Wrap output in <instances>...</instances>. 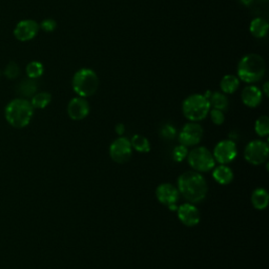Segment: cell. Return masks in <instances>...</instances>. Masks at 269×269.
I'll use <instances>...</instances> for the list:
<instances>
[{
    "label": "cell",
    "mask_w": 269,
    "mask_h": 269,
    "mask_svg": "<svg viewBox=\"0 0 269 269\" xmlns=\"http://www.w3.org/2000/svg\"><path fill=\"white\" fill-rule=\"evenodd\" d=\"M177 188L183 198L192 204L202 202L208 192L205 178L194 170L185 172L179 176Z\"/></svg>",
    "instance_id": "1"
},
{
    "label": "cell",
    "mask_w": 269,
    "mask_h": 269,
    "mask_svg": "<svg viewBox=\"0 0 269 269\" xmlns=\"http://www.w3.org/2000/svg\"><path fill=\"white\" fill-rule=\"evenodd\" d=\"M34 115V107L31 102L23 98L14 99L8 103L5 110L7 121L13 128L22 129L30 124Z\"/></svg>",
    "instance_id": "2"
},
{
    "label": "cell",
    "mask_w": 269,
    "mask_h": 269,
    "mask_svg": "<svg viewBox=\"0 0 269 269\" xmlns=\"http://www.w3.org/2000/svg\"><path fill=\"white\" fill-rule=\"evenodd\" d=\"M266 71V63L258 54H248L238 64V78L246 83L260 81Z\"/></svg>",
    "instance_id": "3"
},
{
    "label": "cell",
    "mask_w": 269,
    "mask_h": 269,
    "mask_svg": "<svg viewBox=\"0 0 269 269\" xmlns=\"http://www.w3.org/2000/svg\"><path fill=\"white\" fill-rule=\"evenodd\" d=\"M71 85L79 97H91L98 91L99 78L93 69L81 68L75 73Z\"/></svg>",
    "instance_id": "4"
},
{
    "label": "cell",
    "mask_w": 269,
    "mask_h": 269,
    "mask_svg": "<svg viewBox=\"0 0 269 269\" xmlns=\"http://www.w3.org/2000/svg\"><path fill=\"white\" fill-rule=\"evenodd\" d=\"M210 111V104L207 98L201 94H193L188 96L182 104V112L184 117L191 122H199L204 120Z\"/></svg>",
    "instance_id": "5"
},
{
    "label": "cell",
    "mask_w": 269,
    "mask_h": 269,
    "mask_svg": "<svg viewBox=\"0 0 269 269\" xmlns=\"http://www.w3.org/2000/svg\"><path fill=\"white\" fill-rule=\"evenodd\" d=\"M186 159L189 166L198 173H207L216 165L212 153L205 146L195 148L188 152Z\"/></svg>",
    "instance_id": "6"
},
{
    "label": "cell",
    "mask_w": 269,
    "mask_h": 269,
    "mask_svg": "<svg viewBox=\"0 0 269 269\" xmlns=\"http://www.w3.org/2000/svg\"><path fill=\"white\" fill-rule=\"evenodd\" d=\"M269 148L266 142L262 140H255L249 142L244 151V158L249 164L261 165L268 159Z\"/></svg>",
    "instance_id": "7"
},
{
    "label": "cell",
    "mask_w": 269,
    "mask_h": 269,
    "mask_svg": "<svg viewBox=\"0 0 269 269\" xmlns=\"http://www.w3.org/2000/svg\"><path fill=\"white\" fill-rule=\"evenodd\" d=\"M203 137V128L198 122H188L178 135L180 144L189 148L199 144Z\"/></svg>",
    "instance_id": "8"
},
{
    "label": "cell",
    "mask_w": 269,
    "mask_h": 269,
    "mask_svg": "<svg viewBox=\"0 0 269 269\" xmlns=\"http://www.w3.org/2000/svg\"><path fill=\"white\" fill-rule=\"evenodd\" d=\"M133 153V148L131 141L125 137H119L112 142L110 146V156L114 162L118 164H123L131 159Z\"/></svg>",
    "instance_id": "9"
},
{
    "label": "cell",
    "mask_w": 269,
    "mask_h": 269,
    "mask_svg": "<svg viewBox=\"0 0 269 269\" xmlns=\"http://www.w3.org/2000/svg\"><path fill=\"white\" fill-rule=\"evenodd\" d=\"M238 155L236 143L232 140H222L214 146L212 156L214 161L220 164L227 165L232 162Z\"/></svg>",
    "instance_id": "10"
},
{
    "label": "cell",
    "mask_w": 269,
    "mask_h": 269,
    "mask_svg": "<svg viewBox=\"0 0 269 269\" xmlns=\"http://www.w3.org/2000/svg\"><path fill=\"white\" fill-rule=\"evenodd\" d=\"M156 198L161 204L167 206L170 210H177V203L180 198V192L175 185L162 183L156 189Z\"/></svg>",
    "instance_id": "11"
},
{
    "label": "cell",
    "mask_w": 269,
    "mask_h": 269,
    "mask_svg": "<svg viewBox=\"0 0 269 269\" xmlns=\"http://www.w3.org/2000/svg\"><path fill=\"white\" fill-rule=\"evenodd\" d=\"M39 29V25L35 20L25 19L16 25L14 29V36L17 40L21 42L30 41L37 36Z\"/></svg>",
    "instance_id": "12"
},
{
    "label": "cell",
    "mask_w": 269,
    "mask_h": 269,
    "mask_svg": "<svg viewBox=\"0 0 269 269\" xmlns=\"http://www.w3.org/2000/svg\"><path fill=\"white\" fill-rule=\"evenodd\" d=\"M178 218L181 221L182 224L188 227H193L198 225L201 220V214L199 209L194 206L192 203H185L177 208Z\"/></svg>",
    "instance_id": "13"
},
{
    "label": "cell",
    "mask_w": 269,
    "mask_h": 269,
    "mask_svg": "<svg viewBox=\"0 0 269 269\" xmlns=\"http://www.w3.org/2000/svg\"><path fill=\"white\" fill-rule=\"evenodd\" d=\"M89 114V104L83 97L71 99L67 104V115L71 120L80 121Z\"/></svg>",
    "instance_id": "14"
},
{
    "label": "cell",
    "mask_w": 269,
    "mask_h": 269,
    "mask_svg": "<svg viewBox=\"0 0 269 269\" xmlns=\"http://www.w3.org/2000/svg\"><path fill=\"white\" fill-rule=\"evenodd\" d=\"M241 99L246 106L257 107L262 102L263 93L259 87L255 85H248L242 91Z\"/></svg>",
    "instance_id": "15"
},
{
    "label": "cell",
    "mask_w": 269,
    "mask_h": 269,
    "mask_svg": "<svg viewBox=\"0 0 269 269\" xmlns=\"http://www.w3.org/2000/svg\"><path fill=\"white\" fill-rule=\"evenodd\" d=\"M213 180L221 185H227L234 180V172L227 165L221 164L212 172Z\"/></svg>",
    "instance_id": "16"
},
{
    "label": "cell",
    "mask_w": 269,
    "mask_h": 269,
    "mask_svg": "<svg viewBox=\"0 0 269 269\" xmlns=\"http://www.w3.org/2000/svg\"><path fill=\"white\" fill-rule=\"evenodd\" d=\"M252 203L253 206L258 210L265 209L269 203L268 191L262 187L255 189L252 194Z\"/></svg>",
    "instance_id": "17"
},
{
    "label": "cell",
    "mask_w": 269,
    "mask_h": 269,
    "mask_svg": "<svg viewBox=\"0 0 269 269\" xmlns=\"http://www.w3.org/2000/svg\"><path fill=\"white\" fill-rule=\"evenodd\" d=\"M268 22L264 19V18L258 17L255 18V19L250 22V33H252L253 36H255L256 38H263L267 35L268 32Z\"/></svg>",
    "instance_id": "18"
},
{
    "label": "cell",
    "mask_w": 269,
    "mask_h": 269,
    "mask_svg": "<svg viewBox=\"0 0 269 269\" xmlns=\"http://www.w3.org/2000/svg\"><path fill=\"white\" fill-rule=\"evenodd\" d=\"M240 85V79L235 75H226L220 82V87L223 94L230 95L234 94Z\"/></svg>",
    "instance_id": "19"
},
{
    "label": "cell",
    "mask_w": 269,
    "mask_h": 269,
    "mask_svg": "<svg viewBox=\"0 0 269 269\" xmlns=\"http://www.w3.org/2000/svg\"><path fill=\"white\" fill-rule=\"evenodd\" d=\"M208 101H209L210 106H212V109L220 110L222 112L228 109L229 101H228L227 96L223 93H219V92L211 93L210 97L208 98Z\"/></svg>",
    "instance_id": "20"
},
{
    "label": "cell",
    "mask_w": 269,
    "mask_h": 269,
    "mask_svg": "<svg viewBox=\"0 0 269 269\" xmlns=\"http://www.w3.org/2000/svg\"><path fill=\"white\" fill-rule=\"evenodd\" d=\"M37 88L38 86L35 79L29 78L19 83L17 91L19 93V95L23 97H33L36 94V92H37Z\"/></svg>",
    "instance_id": "21"
},
{
    "label": "cell",
    "mask_w": 269,
    "mask_h": 269,
    "mask_svg": "<svg viewBox=\"0 0 269 269\" xmlns=\"http://www.w3.org/2000/svg\"><path fill=\"white\" fill-rule=\"evenodd\" d=\"M131 145L133 150L137 151L138 153H149L151 151V143L149 139L142 135H135L133 138L130 140Z\"/></svg>",
    "instance_id": "22"
},
{
    "label": "cell",
    "mask_w": 269,
    "mask_h": 269,
    "mask_svg": "<svg viewBox=\"0 0 269 269\" xmlns=\"http://www.w3.org/2000/svg\"><path fill=\"white\" fill-rule=\"evenodd\" d=\"M52 101V96L47 92H41V93H36L33 97L32 100L30 101L32 106L34 109L42 110L51 103Z\"/></svg>",
    "instance_id": "23"
},
{
    "label": "cell",
    "mask_w": 269,
    "mask_h": 269,
    "mask_svg": "<svg viewBox=\"0 0 269 269\" xmlns=\"http://www.w3.org/2000/svg\"><path fill=\"white\" fill-rule=\"evenodd\" d=\"M27 75L31 79H37L43 75V65L39 61H32L27 65Z\"/></svg>",
    "instance_id": "24"
},
{
    "label": "cell",
    "mask_w": 269,
    "mask_h": 269,
    "mask_svg": "<svg viewBox=\"0 0 269 269\" xmlns=\"http://www.w3.org/2000/svg\"><path fill=\"white\" fill-rule=\"evenodd\" d=\"M255 131L261 138L267 137L269 134V118L267 116H261L257 119L255 124Z\"/></svg>",
    "instance_id": "25"
},
{
    "label": "cell",
    "mask_w": 269,
    "mask_h": 269,
    "mask_svg": "<svg viewBox=\"0 0 269 269\" xmlns=\"http://www.w3.org/2000/svg\"><path fill=\"white\" fill-rule=\"evenodd\" d=\"M187 155H188V150L186 146L182 144L176 146L172 154L173 160L175 161V162H178V163L183 162V161L187 158Z\"/></svg>",
    "instance_id": "26"
},
{
    "label": "cell",
    "mask_w": 269,
    "mask_h": 269,
    "mask_svg": "<svg viewBox=\"0 0 269 269\" xmlns=\"http://www.w3.org/2000/svg\"><path fill=\"white\" fill-rule=\"evenodd\" d=\"M20 74V68L16 62L11 61L5 68V76L8 79H16Z\"/></svg>",
    "instance_id": "27"
},
{
    "label": "cell",
    "mask_w": 269,
    "mask_h": 269,
    "mask_svg": "<svg viewBox=\"0 0 269 269\" xmlns=\"http://www.w3.org/2000/svg\"><path fill=\"white\" fill-rule=\"evenodd\" d=\"M160 136L164 140H174L177 137V130L172 124H165L160 130Z\"/></svg>",
    "instance_id": "28"
},
{
    "label": "cell",
    "mask_w": 269,
    "mask_h": 269,
    "mask_svg": "<svg viewBox=\"0 0 269 269\" xmlns=\"http://www.w3.org/2000/svg\"><path fill=\"white\" fill-rule=\"evenodd\" d=\"M209 114H210V119L213 122V124L222 125L224 123V121H225L224 112H222L220 110L212 109L211 111H209Z\"/></svg>",
    "instance_id": "29"
},
{
    "label": "cell",
    "mask_w": 269,
    "mask_h": 269,
    "mask_svg": "<svg viewBox=\"0 0 269 269\" xmlns=\"http://www.w3.org/2000/svg\"><path fill=\"white\" fill-rule=\"evenodd\" d=\"M44 32H53V31H55V29L57 28V22L52 19V18H47V19H44L41 25L39 26Z\"/></svg>",
    "instance_id": "30"
},
{
    "label": "cell",
    "mask_w": 269,
    "mask_h": 269,
    "mask_svg": "<svg viewBox=\"0 0 269 269\" xmlns=\"http://www.w3.org/2000/svg\"><path fill=\"white\" fill-rule=\"evenodd\" d=\"M124 131H125V127H124V124L123 123H118L116 125V133L121 136L124 134Z\"/></svg>",
    "instance_id": "31"
},
{
    "label": "cell",
    "mask_w": 269,
    "mask_h": 269,
    "mask_svg": "<svg viewBox=\"0 0 269 269\" xmlns=\"http://www.w3.org/2000/svg\"><path fill=\"white\" fill-rule=\"evenodd\" d=\"M265 96H268L269 95V83L268 82H265L264 85H263V92Z\"/></svg>",
    "instance_id": "32"
}]
</instances>
